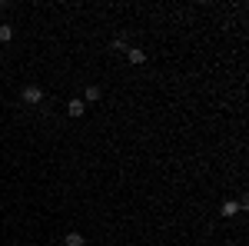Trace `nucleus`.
Listing matches in <instances>:
<instances>
[{
  "label": "nucleus",
  "mask_w": 249,
  "mask_h": 246,
  "mask_svg": "<svg viewBox=\"0 0 249 246\" xmlns=\"http://www.w3.org/2000/svg\"><path fill=\"white\" fill-rule=\"evenodd\" d=\"M126 60L140 67V63H146V50H140V47H126Z\"/></svg>",
  "instance_id": "20e7f679"
},
{
  "label": "nucleus",
  "mask_w": 249,
  "mask_h": 246,
  "mask_svg": "<svg viewBox=\"0 0 249 246\" xmlns=\"http://www.w3.org/2000/svg\"><path fill=\"white\" fill-rule=\"evenodd\" d=\"M14 40V27L10 23H0V43H10Z\"/></svg>",
  "instance_id": "0eeeda50"
},
{
  "label": "nucleus",
  "mask_w": 249,
  "mask_h": 246,
  "mask_svg": "<svg viewBox=\"0 0 249 246\" xmlns=\"http://www.w3.org/2000/svg\"><path fill=\"white\" fill-rule=\"evenodd\" d=\"M20 100H23L27 107H40V103H43V87L27 83V87H23V94H20Z\"/></svg>",
  "instance_id": "f257e3e1"
},
{
  "label": "nucleus",
  "mask_w": 249,
  "mask_h": 246,
  "mask_svg": "<svg viewBox=\"0 0 249 246\" xmlns=\"http://www.w3.org/2000/svg\"><path fill=\"white\" fill-rule=\"evenodd\" d=\"M87 240H83V233H77V229H70L67 236H63V246H83Z\"/></svg>",
  "instance_id": "423d86ee"
},
{
  "label": "nucleus",
  "mask_w": 249,
  "mask_h": 246,
  "mask_svg": "<svg viewBox=\"0 0 249 246\" xmlns=\"http://www.w3.org/2000/svg\"><path fill=\"white\" fill-rule=\"evenodd\" d=\"M236 213H239V200H223V203H219V216H223V220H232Z\"/></svg>",
  "instance_id": "f03ea898"
},
{
  "label": "nucleus",
  "mask_w": 249,
  "mask_h": 246,
  "mask_svg": "<svg viewBox=\"0 0 249 246\" xmlns=\"http://www.w3.org/2000/svg\"><path fill=\"white\" fill-rule=\"evenodd\" d=\"M67 114L73 116V120H80V116L87 114V103H83V100H80V96H73V100H70V103H67Z\"/></svg>",
  "instance_id": "7ed1b4c3"
},
{
  "label": "nucleus",
  "mask_w": 249,
  "mask_h": 246,
  "mask_svg": "<svg viewBox=\"0 0 249 246\" xmlns=\"http://www.w3.org/2000/svg\"><path fill=\"white\" fill-rule=\"evenodd\" d=\"M100 96H103V90H100V87H96V83H90V87H87V90H83V96H80V100H83V103H96V100H100Z\"/></svg>",
  "instance_id": "39448f33"
}]
</instances>
